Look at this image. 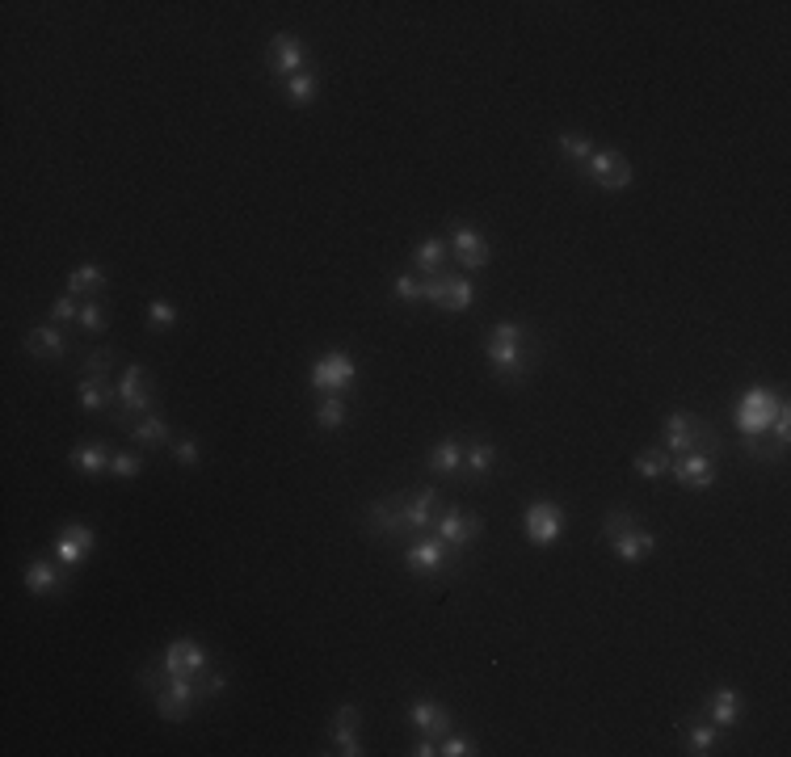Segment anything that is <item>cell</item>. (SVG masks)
I'll return each mask as SVG.
<instances>
[{"instance_id":"cell-46","label":"cell","mask_w":791,"mask_h":757,"mask_svg":"<svg viewBox=\"0 0 791 757\" xmlns=\"http://www.w3.org/2000/svg\"><path fill=\"white\" fill-rule=\"evenodd\" d=\"M770 429H775V442L783 450L791 442V408H787V400H779V413H775V421H770Z\"/></svg>"},{"instance_id":"cell-23","label":"cell","mask_w":791,"mask_h":757,"mask_svg":"<svg viewBox=\"0 0 791 757\" xmlns=\"http://www.w3.org/2000/svg\"><path fill=\"white\" fill-rule=\"evenodd\" d=\"M425 467H430L434 476H459L463 472V438L446 434L430 446V455H425Z\"/></svg>"},{"instance_id":"cell-32","label":"cell","mask_w":791,"mask_h":757,"mask_svg":"<svg viewBox=\"0 0 791 757\" xmlns=\"http://www.w3.org/2000/svg\"><path fill=\"white\" fill-rule=\"evenodd\" d=\"M346 417H350L346 396H320V404H316V425L320 429H341Z\"/></svg>"},{"instance_id":"cell-10","label":"cell","mask_w":791,"mask_h":757,"mask_svg":"<svg viewBox=\"0 0 791 757\" xmlns=\"http://www.w3.org/2000/svg\"><path fill=\"white\" fill-rule=\"evenodd\" d=\"M434 535L442 543H451L455 551L472 547L480 535H484V518L476 514V509H463V505H442V514L434 522Z\"/></svg>"},{"instance_id":"cell-44","label":"cell","mask_w":791,"mask_h":757,"mask_svg":"<svg viewBox=\"0 0 791 757\" xmlns=\"http://www.w3.org/2000/svg\"><path fill=\"white\" fill-rule=\"evenodd\" d=\"M223 690H228V673H223V669H207V673L198 678V694H202V703L215 699V694H223Z\"/></svg>"},{"instance_id":"cell-2","label":"cell","mask_w":791,"mask_h":757,"mask_svg":"<svg viewBox=\"0 0 791 757\" xmlns=\"http://www.w3.org/2000/svg\"><path fill=\"white\" fill-rule=\"evenodd\" d=\"M531 345V324L522 320H497L484 329V358H489L493 375L501 383H522L526 371H531L535 354H526Z\"/></svg>"},{"instance_id":"cell-31","label":"cell","mask_w":791,"mask_h":757,"mask_svg":"<svg viewBox=\"0 0 791 757\" xmlns=\"http://www.w3.org/2000/svg\"><path fill=\"white\" fill-rule=\"evenodd\" d=\"M316 89H320L316 68H303V72H295V76L282 80V93H287L291 106H312V101H316Z\"/></svg>"},{"instance_id":"cell-16","label":"cell","mask_w":791,"mask_h":757,"mask_svg":"<svg viewBox=\"0 0 791 757\" xmlns=\"http://www.w3.org/2000/svg\"><path fill=\"white\" fill-rule=\"evenodd\" d=\"M451 253L459 257V265H463V274H476V270H489V261H493V249H489V240H484V232H476V228H468V223H455L451 228Z\"/></svg>"},{"instance_id":"cell-8","label":"cell","mask_w":791,"mask_h":757,"mask_svg":"<svg viewBox=\"0 0 791 757\" xmlns=\"http://www.w3.org/2000/svg\"><path fill=\"white\" fill-rule=\"evenodd\" d=\"M585 177H590L598 190H611V194L627 190L636 181L632 160H627L623 152H615V148H594V156L585 160Z\"/></svg>"},{"instance_id":"cell-26","label":"cell","mask_w":791,"mask_h":757,"mask_svg":"<svg viewBox=\"0 0 791 757\" xmlns=\"http://www.w3.org/2000/svg\"><path fill=\"white\" fill-rule=\"evenodd\" d=\"M446 257H451V244H446L442 236H425L417 249H413V274H421V278H438L442 274V265H446Z\"/></svg>"},{"instance_id":"cell-21","label":"cell","mask_w":791,"mask_h":757,"mask_svg":"<svg viewBox=\"0 0 791 757\" xmlns=\"http://www.w3.org/2000/svg\"><path fill=\"white\" fill-rule=\"evenodd\" d=\"M703 715H712L716 728H741V720H745V699H741L733 686H720L712 699L703 703Z\"/></svg>"},{"instance_id":"cell-41","label":"cell","mask_w":791,"mask_h":757,"mask_svg":"<svg viewBox=\"0 0 791 757\" xmlns=\"http://www.w3.org/2000/svg\"><path fill=\"white\" fill-rule=\"evenodd\" d=\"M177 324V308L169 299H152L148 303V329H173Z\"/></svg>"},{"instance_id":"cell-15","label":"cell","mask_w":791,"mask_h":757,"mask_svg":"<svg viewBox=\"0 0 791 757\" xmlns=\"http://www.w3.org/2000/svg\"><path fill=\"white\" fill-rule=\"evenodd\" d=\"M266 68L274 72V76H295V72H303V68H312L308 64V47H303V38L299 34H291V30H278L274 38H270V55H266Z\"/></svg>"},{"instance_id":"cell-12","label":"cell","mask_w":791,"mask_h":757,"mask_svg":"<svg viewBox=\"0 0 791 757\" xmlns=\"http://www.w3.org/2000/svg\"><path fill=\"white\" fill-rule=\"evenodd\" d=\"M425 299L442 312H468L476 303V286L463 274H438V278H425Z\"/></svg>"},{"instance_id":"cell-30","label":"cell","mask_w":791,"mask_h":757,"mask_svg":"<svg viewBox=\"0 0 791 757\" xmlns=\"http://www.w3.org/2000/svg\"><path fill=\"white\" fill-rule=\"evenodd\" d=\"M131 442L135 446H165V442H173V429H169V421H160L156 413L152 417H135L131 421Z\"/></svg>"},{"instance_id":"cell-42","label":"cell","mask_w":791,"mask_h":757,"mask_svg":"<svg viewBox=\"0 0 791 757\" xmlns=\"http://www.w3.org/2000/svg\"><path fill=\"white\" fill-rule=\"evenodd\" d=\"M139 472H144V459L131 455V450H123V455L110 459V476H114V480H135Z\"/></svg>"},{"instance_id":"cell-36","label":"cell","mask_w":791,"mask_h":757,"mask_svg":"<svg viewBox=\"0 0 791 757\" xmlns=\"http://www.w3.org/2000/svg\"><path fill=\"white\" fill-rule=\"evenodd\" d=\"M556 148H560L564 160H581V165H585V160L594 156V139L585 135V131H564V135L556 139Z\"/></svg>"},{"instance_id":"cell-27","label":"cell","mask_w":791,"mask_h":757,"mask_svg":"<svg viewBox=\"0 0 791 757\" xmlns=\"http://www.w3.org/2000/svg\"><path fill=\"white\" fill-rule=\"evenodd\" d=\"M76 400H80V408L85 413H106L110 404H118V383H110V379H80L76 383Z\"/></svg>"},{"instance_id":"cell-5","label":"cell","mask_w":791,"mask_h":757,"mask_svg":"<svg viewBox=\"0 0 791 757\" xmlns=\"http://www.w3.org/2000/svg\"><path fill=\"white\" fill-rule=\"evenodd\" d=\"M156 392L148 387V366L144 362H127L123 379H118V408L123 413H114V425L127 429L135 417H152L156 413Z\"/></svg>"},{"instance_id":"cell-9","label":"cell","mask_w":791,"mask_h":757,"mask_svg":"<svg viewBox=\"0 0 791 757\" xmlns=\"http://www.w3.org/2000/svg\"><path fill=\"white\" fill-rule=\"evenodd\" d=\"M455 547L442 543L434 530H425V535H413L409 547H404V564H409V572H417V577H438V572H446V564H451Z\"/></svg>"},{"instance_id":"cell-33","label":"cell","mask_w":791,"mask_h":757,"mask_svg":"<svg viewBox=\"0 0 791 757\" xmlns=\"http://www.w3.org/2000/svg\"><path fill=\"white\" fill-rule=\"evenodd\" d=\"M716 745H720V728L716 724H691V728H686V753L707 757V753H716Z\"/></svg>"},{"instance_id":"cell-45","label":"cell","mask_w":791,"mask_h":757,"mask_svg":"<svg viewBox=\"0 0 791 757\" xmlns=\"http://www.w3.org/2000/svg\"><path fill=\"white\" fill-rule=\"evenodd\" d=\"M173 446V459L181 463V467H194L198 459H202V442L198 438H177V442H169Z\"/></svg>"},{"instance_id":"cell-43","label":"cell","mask_w":791,"mask_h":757,"mask_svg":"<svg viewBox=\"0 0 791 757\" xmlns=\"http://www.w3.org/2000/svg\"><path fill=\"white\" fill-rule=\"evenodd\" d=\"M80 320V303H76V295H59L55 303H51V324H76Z\"/></svg>"},{"instance_id":"cell-11","label":"cell","mask_w":791,"mask_h":757,"mask_svg":"<svg viewBox=\"0 0 791 757\" xmlns=\"http://www.w3.org/2000/svg\"><path fill=\"white\" fill-rule=\"evenodd\" d=\"M779 400L783 396H775L770 387H754V392H745L741 404H737V429L745 438H762L770 429V421H775V413H779Z\"/></svg>"},{"instance_id":"cell-4","label":"cell","mask_w":791,"mask_h":757,"mask_svg":"<svg viewBox=\"0 0 791 757\" xmlns=\"http://www.w3.org/2000/svg\"><path fill=\"white\" fill-rule=\"evenodd\" d=\"M148 694H152L156 715L169 720V724L190 720V711L202 703L198 682L194 678H173V673H165V665H160V686H148Z\"/></svg>"},{"instance_id":"cell-20","label":"cell","mask_w":791,"mask_h":757,"mask_svg":"<svg viewBox=\"0 0 791 757\" xmlns=\"http://www.w3.org/2000/svg\"><path fill=\"white\" fill-rule=\"evenodd\" d=\"M22 581H26V593H34V598H51V593H64V585H68L59 560H30Z\"/></svg>"},{"instance_id":"cell-6","label":"cell","mask_w":791,"mask_h":757,"mask_svg":"<svg viewBox=\"0 0 791 757\" xmlns=\"http://www.w3.org/2000/svg\"><path fill=\"white\" fill-rule=\"evenodd\" d=\"M308 383H312L316 396H341V392H350V387L358 383V362L346 350H329L324 358L312 362Z\"/></svg>"},{"instance_id":"cell-37","label":"cell","mask_w":791,"mask_h":757,"mask_svg":"<svg viewBox=\"0 0 791 757\" xmlns=\"http://www.w3.org/2000/svg\"><path fill=\"white\" fill-rule=\"evenodd\" d=\"M392 295H396L400 303H421V299H425V278L413 274V270H409V274H396V278H392Z\"/></svg>"},{"instance_id":"cell-18","label":"cell","mask_w":791,"mask_h":757,"mask_svg":"<svg viewBox=\"0 0 791 757\" xmlns=\"http://www.w3.org/2000/svg\"><path fill=\"white\" fill-rule=\"evenodd\" d=\"M97 547V535L93 526H80V522H68L64 530L55 535V560L64 568H80L89 560V551Z\"/></svg>"},{"instance_id":"cell-38","label":"cell","mask_w":791,"mask_h":757,"mask_svg":"<svg viewBox=\"0 0 791 757\" xmlns=\"http://www.w3.org/2000/svg\"><path fill=\"white\" fill-rule=\"evenodd\" d=\"M632 526H640V514L632 505H611V514H606V522H602L606 539H615V535H623V530H632Z\"/></svg>"},{"instance_id":"cell-13","label":"cell","mask_w":791,"mask_h":757,"mask_svg":"<svg viewBox=\"0 0 791 757\" xmlns=\"http://www.w3.org/2000/svg\"><path fill=\"white\" fill-rule=\"evenodd\" d=\"M160 665H165V673H173V678H202V673L211 669V657H207V648H202L198 640H190V636H177L169 648H165V657H160Z\"/></svg>"},{"instance_id":"cell-40","label":"cell","mask_w":791,"mask_h":757,"mask_svg":"<svg viewBox=\"0 0 791 757\" xmlns=\"http://www.w3.org/2000/svg\"><path fill=\"white\" fill-rule=\"evenodd\" d=\"M438 753H446V757H476L480 749H476V736H459V732H446L442 741H438Z\"/></svg>"},{"instance_id":"cell-17","label":"cell","mask_w":791,"mask_h":757,"mask_svg":"<svg viewBox=\"0 0 791 757\" xmlns=\"http://www.w3.org/2000/svg\"><path fill=\"white\" fill-rule=\"evenodd\" d=\"M358 724H362V711L358 703H341L333 711V724H329V741H333V753L341 757H362V736H358Z\"/></svg>"},{"instance_id":"cell-28","label":"cell","mask_w":791,"mask_h":757,"mask_svg":"<svg viewBox=\"0 0 791 757\" xmlns=\"http://www.w3.org/2000/svg\"><path fill=\"white\" fill-rule=\"evenodd\" d=\"M463 467H468V476H472V484H480L484 476L497 467V446L489 442V438H468L463 442Z\"/></svg>"},{"instance_id":"cell-24","label":"cell","mask_w":791,"mask_h":757,"mask_svg":"<svg viewBox=\"0 0 791 757\" xmlns=\"http://www.w3.org/2000/svg\"><path fill=\"white\" fill-rule=\"evenodd\" d=\"M611 547H615V556L623 564H640V560L653 556L657 535H653V530H644V526H632V530H623V535H615Z\"/></svg>"},{"instance_id":"cell-7","label":"cell","mask_w":791,"mask_h":757,"mask_svg":"<svg viewBox=\"0 0 791 757\" xmlns=\"http://www.w3.org/2000/svg\"><path fill=\"white\" fill-rule=\"evenodd\" d=\"M564 526H569V514H564V505H556V501H526V509H522V535L531 539L535 547H552L560 535H564Z\"/></svg>"},{"instance_id":"cell-29","label":"cell","mask_w":791,"mask_h":757,"mask_svg":"<svg viewBox=\"0 0 791 757\" xmlns=\"http://www.w3.org/2000/svg\"><path fill=\"white\" fill-rule=\"evenodd\" d=\"M110 286V278H106V270H101L97 261H85V265H76V270L68 274V295H85V299H97L101 291Z\"/></svg>"},{"instance_id":"cell-1","label":"cell","mask_w":791,"mask_h":757,"mask_svg":"<svg viewBox=\"0 0 791 757\" xmlns=\"http://www.w3.org/2000/svg\"><path fill=\"white\" fill-rule=\"evenodd\" d=\"M442 493L430 484L421 488V493L413 497H379L367 505V514H362V522H367L371 535L379 539H404V535H425V530H434L438 514H442Z\"/></svg>"},{"instance_id":"cell-19","label":"cell","mask_w":791,"mask_h":757,"mask_svg":"<svg viewBox=\"0 0 791 757\" xmlns=\"http://www.w3.org/2000/svg\"><path fill=\"white\" fill-rule=\"evenodd\" d=\"M409 724L417 732L438 736V741H442L446 732H455V715H451V707L438 703V699H413L409 703Z\"/></svg>"},{"instance_id":"cell-35","label":"cell","mask_w":791,"mask_h":757,"mask_svg":"<svg viewBox=\"0 0 791 757\" xmlns=\"http://www.w3.org/2000/svg\"><path fill=\"white\" fill-rule=\"evenodd\" d=\"M76 324H80L85 333L101 337V333L110 329V308H106L101 299H85V303H80V320H76Z\"/></svg>"},{"instance_id":"cell-39","label":"cell","mask_w":791,"mask_h":757,"mask_svg":"<svg viewBox=\"0 0 791 757\" xmlns=\"http://www.w3.org/2000/svg\"><path fill=\"white\" fill-rule=\"evenodd\" d=\"M110 371H114L110 350H89L85 358H80V375H89V379H110Z\"/></svg>"},{"instance_id":"cell-47","label":"cell","mask_w":791,"mask_h":757,"mask_svg":"<svg viewBox=\"0 0 791 757\" xmlns=\"http://www.w3.org/2000/svg\"><path fill=\"white\" fill-rule=\"evenodd\" d=\"M409 753H413V757H438V736H425V732H421V741H417Z\"/></svg>"},{"instance_id":"cell-3","label":"cell","mask_w":791,"mask_h":757,"mask_svg":"<svg viewBox=\"0 0 791 757\" xmlns=\"http://www.w3.org/2000/svg\"><path fill=\"white\" fill-rule=\"evenodd\" d=\"M720 434L716 425L707 421H695L686 408H674L665 421V450L669 455H691V450H707V455H720Z\"/></svg>"},{"instance_id":"cell-14","label":"cell","mask_w":791,"mask_h":757,"mask_svg":"<svg viewBox=\"0 0 791 757\" xmlns=\"http://www.w3.org/2000/svg\"><path fill=\"white\" fill-rule=\"evenodd\" d=\"M669 476H674L686 493H707L716 484V455L707 450H691V455H678L669 463Z\"/></svg>"},{"instance_id":"cell-25","label":"cell","mask_w":791,"mask_h":757,"mask_svg":"<svg viewBox=\"0 0 791 757\" xmlns=\"http://www.w3.org/2000/svg\"><path fill=\"white\" fill-rule=\"evenodd\" d=\"M110 442H101V438H93V442H80V446H72V467L80 476H89V480H97L101 472H110Z\"/></svg>"},{"instance_id":"cell-34","label":"cell","mask_w":791,"mask_h":757,"mask_svg":"<svg viewBox=\"0 0 791 757\" xmlns=\"http://www.w3.org/2000/svg\"><path fill=\"white\" fill-rule=\"evenodd\" d=\"M669 463H674V459H669L665 446H648V450H640V455H636V472L644 480H661L669 472Z\"/></svg>"},{"instance_id":"cell-22","label":"cell","mask_w":791,"mask_h":757,"mask_svg":"<svg viewBox=\"0 0 791 757\" xmlns=\"http://www.w3.org/2000/svg\"><path fill=\"white\" fill-rule=\"evenodd\" d=\"M26 354H34V358H43V362H59L68 354V337H64V329L59 324H38V329H30L26 333Z\"/></svg>"}]
</instances>
